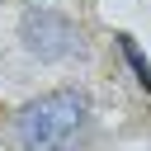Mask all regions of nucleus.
Wrapping results in <instances>:
<instances>
[{
  "label": "nucleus",
  "instance_id": "f257e3e1",
  "mask_svg": "<svg viewBox=\"0 0 151 151\" xmlns=\"http://www.w3.org/2000/svg\"><path fill=\"white\" fill-rule=\"evenodd\" d=\"M90 123V99L80 90H47L14 113L19 151H66Z\"/></svg>",
  "mask_w": 151,
  "mask_h": 151
},
{
  "label": "nucleus",
  "instance_id": "f03ea898",
  "mask_svg": "<svg viewBox=\"0 0 151 151\" xmlns=\"http://www.w3.org/2000/svg\"><path fill=\"white\" fill-rule=\"evenodd\" d=\"M19 42H24V52L38 57V61H66V57L80 52L76 24H71L66 14H57V9H24V19H19Z\"/></svg>",
  "mask_w": 151,
  "mask_h": 151
},
{
  "label": "nucleus",
  "instance_id": "7ed1b4c3",
  "mask_svg": "<svg viewBox=\"0 0 151 151\" xmlns=\"http://www.w3.org/2000/svg\"><path fill=\"white\" fill-rule=\"evenodd\" d=\"M118 52L127 57V66H132V76H137V85H142V90H151V61H146V52L137 47V38H127V33H118Z\"/></svg>",
  "mask_w": 151,
  "mask_h": 151
}]
</instances>
